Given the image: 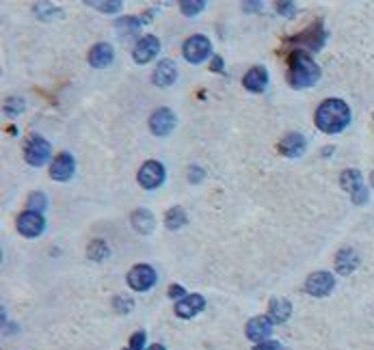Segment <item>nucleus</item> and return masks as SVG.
I'll return each mask as SVG.
<instances>
[{
	"instance_id": "f257e3e1",
	"label": "nucleus",
	"mask_w": 374,
	"mask_h": 350,
	"mask_svg": "<svg viewBox=\"0 0 374 350\" xmlns=\"http://www.w3.org/2000/svg\"><path fill=\"white\" fill-rule=\"evenodd\" d=\"M314 123L320 132L340 134L348 128V123H351V106L340 97H329L316 108Z\"/></svg>"
},
{
	"instance_id": "f03ea898",
	"label": "nucleus",
	"mask_w": 374,
	"mask_h": 350,
	"mask_svg": "<svg viewBox=\"0 0 374 350\" xmlns=\"http://www.w3.org/2000/svg\"><path fill=\"white\" fill-rule=\"evenodd\" d=\"M322 76L320 65L305 52V50H296L288 59V71H286V80L292 89L303 91L314 85H318Z\"/></svg>"
},
{
	"instance_id": "7ed1b4c3",
	"label": "nucleus",
	"mask_w": 374,
	"mask_h": 350,
	"mask_svg": "<svg viewBox=\"0 0 374 350\" xmlns=\"http://www.w3.org/2000/svg\"><path fill=\"white\" fill-rule=\"evenodd\" d=\"M50 156H53V145L39 134H31L27 145H24V160L31 167H43Z\"/></svg>"
},
{
	"instance_id": "20e7f679",
	"label": "nucleus",
	"mask_w": 374,
	"mask_h": 350,
	"mask_svg": "<svg viewBox=\"0 0 374 350\" xmlns=\"http://www.w3.org/2000/svg\"><path fill=\"white\" fill-rule=\"evenodd\" d=\"M137 180L145 190H156L167 180V169L158 160H145L137 173Z\"/></svg>"
},
{
	"instance_id": "39448f33",
	"label": "nucleus",
	"mask_w": 374,
	"mask_h": 350,
	"mask_svg": "<svg viewBox=\"0 0 374 350\" xmlns=\"http://www.w3.org/2000/svg\"><path fill=\"white\" fill-rule=\"evenodd\" d=\"M210 55H212V41L206 35H193L182 46V57L193 65L204 63Z\"/></svg>"
},
{
	"instance_id": "423d86ee",
	"label": "nucleus",
	"mask_w": 374,
	"mask_h": 350,
	"mask_svg": "<svg viewBox=\"0 0 374 350\" xmlns=\"http://www.w3.org/2000/svg\"><path fill=\"white\" fill-rule=\"evenodd\" d=\"M340 184H342V188H344L346 192H351L353 202H355L357 206H361V204L368 202V188H366V182H363L361 171H357V169H346V171H342Z\"/></svg>"
},
{
	"instance_id": "0eeeda50",
	"label": "nucleus",
	"mask_w": 374,
	"mask_h": 350,
	"mask_svg": "<svg viewBox=\"0 0 374 350\" xmlns=\"http://www.w3.org/2000/svg\"><path fill=\"white\" fill-rule=\"evenodd\" d=\"M156 281H158V272L154 270V266H149V264H137L128 272V286L134 292L152 290L156 286Z\"/></svg>"
},
{
	"instance_id": "6e6552de",
	"label": "nucleus",
	"mask_w": 374,
	"mask_h": 350,
	"mask_svg": "<svg viewBox=\"0 0 374 350\" xmlns=\"http://www.w3.org/2000/svg\"><path fill=\"white\" fill-rule=\"evenodd\" d=\"M303 288H305V292L310 296H316V298L329 296L333 292V288H335V277H333V272H329V270H316L305 279Z\"/></svg>"
},
{
	"instance_id": "1a4fd4ad",
	"label": "nucleus",
	"mask_w": 374,
	"mask_h": 350,
	"mask_svg": "<svg viewBox=\"0 0 374 350\" xmlns=\"http://www.w3.org/2000/svg\"><path fill=\"white\" fill-rule=\"evenodd\" d=\"M178 126V115L167 106H160L149 117V130L154 136H169Z\"/></svg>"
},
{
	"instance_id": "9d476101",
	"label": "nucleus",
	"mask_w": 374,
	"mask_h": 350,
	"mask_svg": "<svg viewBox=\"0 0 374 350\" xmlns=\"http://www.w3.org/2000/svg\"><path fill=\"white\" fill-rule=\"evenodd\" d=\"M158 55H160V39L156 35H143L132 48V59L137 65H145L149 61H154Z\"/></svg>"
},
{
	"instance_id": "9b49d317",
	"label": "nucleus",
	"mask_w": 374,
	"mask_h": 350,
	"mask_svg": "<svg viewBox=\"0 0 374 350\" xmlns=\"http://www.w3.org/2000/svg\"><path fill=\"white\" fill-rule=\"evenodd\" d=\"M15 227L18 232L24 236V238H37L43 234L46 230V218L43 214H37V212H22L15 220Z\"/></svg>"
},
{
	"instance_id": "f8f14e48",
	"label": "nucleus",
	"mask_w": 374,
	"mask_h": 350,
	"mask_svg": "<svg viewBox=\"0 0 374 350\" xmlns=\"http://www.w3.org/2000/svg\"><path fill=\"white\" fill-rule=\"evenodd\" d=\"M244 335H247V340H251L256 344H262V342L270 340V335H272V320L268 316H254L251 320L247 322Z\"/></svg>"
},
{
	"instance_id": "ddd939ff",
	"label": "nucleus",
	"mask_w": 374,
	"mask_h": 350,
	"mask_svg": "<svg viewBox=\"0 0 374 350\" xmlns=\"http://www.w3.org/2000/svg\"><path fill=\"white\" fill-rule=\"evenodd\" d=\"M76 171V160L69 152H61L53 162H50V178L57 182H69Z\"/></svg>"
},
{
	"instance_id": "4468645a",
	"label": "nucleus",
	"mask_w": 374,
	"mask_h": 350,
	"mask_svg": "<svg viewBox=\"0 0 374 350\" xmlns=\"http://www.w3.org/2000/svg\"><path fill=\"white\" fill-rule=\"evenodd\" d=\"M204 307H206V298H204L202 294H186L182 301L176 303V307H173V309H176V316H178V318L191 320V318H195L197 314H202Z\"/></svg>"
},
{
	"instance_id": "2eb2a0df",
	"label": "nucleus",
	"mask_w": 374,
	"mask_h": 350,
	"mask_svg": "<svg viewBox=\"0 0 374 350\" xmlns=\"http://www.w3.org/2000/svg\"><path fill=\"white\" fill-rule=\"evenodd\" d=\"M279 154L286 156V158H301L307 149V141L303 134L298 132H288L282 141H279Z\"/></svg>"
},
{
	"instance_id": "dca6fc26",
	"label": "nucleus",
	"mask_w": 374,
	"mask_h": 350,
	"mask_svg": "<svg viewBox=\"0 0 374 350\" xmlns=\"http://www.w3.org/2000/svg\"><path fill=\"white\" fill-rule=\"evenodd\" d=\"M152 80H154L156 87H162V89L171 87L173 83L178 80V65L173 63L171 59L158 61V65L154 67V74H152Z\"/></svg>"
},
{
	"instance_id": "f3484780",
	"label": "nucleus",
	"mask_w": 374,
	"mask_h": 350,
	"mask_svg": "<svg viewBox=\"0 0 374 350\" xmlns=\"http://www.w3.org/2000/svg\"><path fill=\"white\" fill-rule=\"evenodd\" d=\"M242 87L247 91H251V93H264L266 87H268V71H266V67L256 65V67L249 69L244 74V78H242Z\"/></svg>"
},
{
	"instance_id": "a211bd4d",
	"label": "nucleus",
	"mask_w": 374,
	"mask_h": 350,
	"mask_svg": "<svg viewBox=\"0 0 374 350\" xmlns=\"http://www.w3.org/2000/svg\"><path fill=\"white\" fill-rule=\"evenodd\" d=\"M115 59V48L104 43V41H99L91 48V52H89V65L95 67V69H104L113 63Z\"/></svg>"
},
{
	"instance_id": "6ab92c4d",
	"label": "nucleus",
	"mask_w": 374,
	"mask_h": 350,
	"mask_svg": "<svg viewBox=\"0 0 374 350\" xmlns=\"http://www.w3.org/2000/svg\"><path fill=\"white\" fill-rule=\"evenodd\" d=\"M130 223H132L134 232L147 236V234H152L154 227H156V216L149 212L147 208H137V210L130 214Z\"/></svg>"
},
{
	"instance_id": "aec40b11",
	"label": "nucleus",
	"mask_w": 374,
	"mask_h": 350,
	"mask_svg": "<svg viewBox=\"0 0 374 350\" xmlns=\"http://www.w3.org/2000/svg\"><path fill=\"white\" fill-rule=\"evenodd\" d=\"M292 316V303L288 301V298H270V303H268V318L272 320V324H284L288 322Z\"/></svg>"
},
{
	"instance_id": "412c9836",
	"label": "nucleus",
	"mask_w": 374,
	"mask_h": 350,
	"mask_svg": "<svg viewBox=\"0 0 374 350\" xmlns=\"http://www.w3.org/2000/svg\"><path fill=\"white\" fill-rule=\"evenodd\" d=\"M359 266V255L355 248H340L335 255V270L340 274H351Z\"/></svg>"
},
{
	"instance_id": "4be33fe9",
	"label": "nucleus",
	"mask_w": 374,
	"mask_h": 350,
	"mask_svg": "<svg viewBox=\"0 0 374 350\" xmlns=\"http://www.w3.org/2000/svg\"><path fill=\"white\" fill-rule=\"evenodd\" d=\"M141 27H143L141 18H134V15L119 18V20L115 22V29H117V33H119V37H121V39H130V37L139 35Z\"/></svg>"
},
{
	"instance_id": "5701e85b",
	"label": "nucleus",
	"mask_w": 374,
	"mask_h": 350,
	"mask_svg": "<svg viewBox=\"0 0 374 350\" xmlns=\"http://www.w3.org/2000/svg\"><path fill=\"white\" fill-rule=\"evenodd\" d=\"M186 223H188V216H186V210L182 206H173L165 212V227L171 230V232L182 230Z\"/></svg>"
},
{
	"instance_id": "b1692460",
	"label": "nucleus",
	"mask_w": 374,
	"mask_h": 350,
	"mask_svg": "<svg viewBox=\"0 0 374 350\" xmlns=\"http://www.w3.org/2000/svg\"><path fill=\"white\" fill-rule=\"evenodd\" d=\"M298 43H307V48L310 50H320L322 48V43H325V31L320 29V24L318 27H312V29H307L301 37L296 39Z\"/></svg>"
},
{
	"instance_id": "393cba45",
	"label": "nucleus",
	"mask_w": 374,
	"mask_h": 350,
	"mask_svg": "<svg viewBox=\"0 0 374 350\" xmlns=\"http://www.w3.org/2000/svg\"><path fill=\"white\" fill-rule=\"evenodd\" d=\"M87 255L93 262H104L111 255V248L104 240H91L89 246H87Z\"/></svg>"
},
{
	"instance_id": "a878e982",
	"label": "nucleus",
	"mask_w": 374,
	"mask_h": 350,
	"mask_svg": "<svg viewBox=\"0 0 374 350\" xmlns=\"http://www.w3.org/2000/svg\"><path fill=\"white\" fill-rule=\"evenodd\" d=\"M46 208H48V195H46V192L35 190V192H31V195H29V199H27V210H29V212L43 214V212H46Z\"/></svg>"
},
{
	"instance_id": "bb28decb",
	"label": "nucleus",
	"mask_w": 374,
	"mask_h": 350,
	"mask_svg": "<svg viewBox=\"0 0 374 350\" xmlns=\"http://www.w3.org/2000/svg\"><path fill=\"white\" fill-rule=\"evenodd\" d=\"M204 9H206V3H204V0H182V3H180V11H182L186 18L199 15Z\"/></svg>"
},
{
	"instance_id": "cd10ccee",
	"label": "nucleus",
	"mask_w": 374,
	"mask_h": 350,
	"mask_svg": "<svg viewBox=\"0 0 374 350\" xmlns=\"http://www.w3.org/2000/svg\"><path fill=\"white\" fill-rule=\"evenodd\" d=\"M87 7L91 9H97L99 13H117L123 9V3L115 0V3H99V0H87Z\"/></svg>"
},
{
	"instance_id": "c85d7f7f",
	"label": "nucleus",
	"mask_w": 374,
	"mask_h": 350,
	"mask_svg": "<svg viewBox=\"0 0 374 350\" xmlns=\"http://www.w3.org/2000/svg\"><path fill=\"white\" fill-rule=\"evenodd\" d=\"M113 307L117 314H130L134 309V301L130 296H115L113 298Z\"/></svg>"
},
{
	"instance_id": "c756f323",
	"label": "nucleus",
	"mask_w": 374,
	"mask_h": 350,
	"mask_svg": "<svg viewBox=\"0 0 374 350\" xmlns=\"http://www.w3.org/2000/svg\"><path fill=\"white\" fill-rule=\"evenodd\" d=\"M5 113L9 115V117H18L22 111H24V99L22 97H15V95H11V97H7V102H5Z\"/></svg>"
},
{
	"instance_id": "7c9ffc66",
	"label": "nucleus",
	"mask_w": 374,
	"mask_h": 350,
	"mask_svg": "<svg viewBox=\"0 0 374 350\" xmlns=\"http://www.w3.org/2000/svg\"><path fill=\"white\" fill-rule=\"evenodd\" d=\"M35 11H37V15L41 18V20H48V18H55V15H59V7H53V5H46V3H41V5H35Z\"/></svg>"
},
{
	"instance_id": "2f4dec72",
	"label": "nucleus",
	"mask_w": 374,
	"mask_h": 350,
	"mask_svg": "<svg viewBox=\"0 0 374 350\" xmlns=\"http://www.w3.org/2000/svg\"><path fill=\"white\" fill-rule=\"evenodd\" d=\"M145 340H147L145 331H137V333L130 335V344H128V348H130V350H143Z\"/></svg>"
},
{
	"instance_id": "473e14b6",
	"label": "nucleus",
	"mask_w": 374,
	"mask_h": 350,
	"mask_svg": "<svg viewBox=\"0 0 374 350\" xmlns=\"http://www.w3.org/2000/svg\"><path fill=\"white\" fill-rule=\"evenodd\" d=\"M167 296L169 298H173V301H182V298L186 296V288L184 286H180V284H173V286H169V292H167Z\"/></svg>"
},
{
	"instance_id": "72a5a7b5",
	"label": "nucleus",
	"mask_w": 374,
	"mask_h": 350,
	"mask_svg": "<svg viewBox=\"0 0 374 350\" xmlns=\"http://www.w3.org/2000/svg\"><path fill=\"white\" fill-rule=\"evenodd\" d=\"M204 169H199V167H191L188 169V182L191 184H199V182H202L204 180Z\"/></svg>"
},
{
	"instance_id": "f704fd0d",
	"label": "nucleus",
	"mask_w": 374,
	"mask_h": 350,
	"mask_svg": "<svg viewBox=\"0 0 374 350\" xmlns=\"http://www.w3.org/2000/svg\"><path fill=\"white\" fill-rule=\"evenodd\" d=\"M254 350H284V348H282V344L277 340H266L262 344H256Z\"/></svg>"
},
{
	"instance_id": "c9c22d12",
	"label": "nucleus",
	"mask_w": 374,
	"mask_h": 350,
	"mask_svg": "<svg viewBox=\"0 0 374 350\" xmlns=\"http://www.w3.org/2000/svg\"><path fill=\"white\" fill-rule=\"evenodd\" d=\"M277 9H279V13H284L286 18H294L296 5H292V3H277Z\"/></svg>"
},
{
	"instance_id": "e433bc0d",
	"label": "nucleus",
	"mask_w": 374,
	"mask_h": 350,
	"mask_svg": "<svg viewBox=\"0 0 374 350\" xmlns=\"http://www.w3.org/2000/svg\"><path fill=\"white\" fill-rule=\"evenodd\" d=\"M210 69H212V71H223V59H221L219 55H214V57H212Z\"/></svg>"
},
{
	"instance_id": "4c0bfd02",
	"label": "nucleus",
	"mask_w": 374,
	"mask_h": 350,
	"mask_svg": "<svg viewBox=\"0 0 374 350\" xmlns=\"http://www.w3.org/2000/svg\"><path fill=\"white\" fill-rule=\"evenodd\" d=\"M145 350H167V348L162 344H152V346H147Z\"/></svg>"
},
{
	"instance_id": "58836bf2",
	"label": "nucleus",
	"mask_w": 374,
	"mask_h": 350,
	"mask_svg": "<svg viewBox=\"0 0 374 350\" xmlns=\"http://www.w3.org/2000/svg\"><path fill=\"white\" fill-rule=\"evenodd\" d=\"M370 184L374 186V171H372V175H370Z\"/></svg>"
},
{
	"instance_id": "ea45409f",
	"label": "nucleus",
	"mask_w": 374,
	"mask_h": 350,
	"mask_svg": "<svg viewBox=\"0 0 374 350\" xmlns=\"http://www.w3.org/2000/svg\"><path fill=\"white\" fill-rule=\"evenodd\" d=\"M123 350H130V348H123Z\"/></svg>"
}]
</instances>
